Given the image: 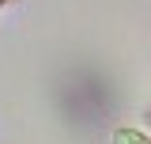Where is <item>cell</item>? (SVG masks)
I'll return each instance as SVG.
<instances>
[{"label":"cell","mask_w":151,"mask_h":144,"mask_svg":"<svg viewBox=\"0 0 151 144\" xmlns=\"http://www.w3.org/2000/svg\"><path fill=\"white\" fill-rule=\"evenodd\" d=\"M0 8H4V0H0Z\"/></svg>","instance_id":"cell-4"},{"label":"cell","mask_w":151,"mask_h":144,"mask_svg":"<svg viewBox=\"0 0 151 144\" xmlns=\"http://www.w3.org/2000/svg\"><path fill=\"white\" fill-rule=\"evenodd\" d=\"M4 4H19V0H4Z\"/></svg>","instance_id":"cell-2"},{"label":"cell","mask_w":151,"mask_h":144,"mask_svg":"<svg viewBox=\"0 0 151 144\" xmlns=\"http://www.w3.org/2000/svg\"><path fill=\"white\" fill-rule=\"evenodd\" d=\"M147 121H151V110H147Z\"/></svg>","instance_id":"cell-3"},{"label":"cell","mask_w":151,"mask_h":144,"mask_svg":"<svg viewBox=\"0 0 151 144\" xmlns=\"http://www.w3.org/2000/svg\"><path fill=\"white\" fill-rule=\"evenodd\" d=\"M110 144H151V137L144 133V129H132V125H117L113 129Z\"/></svg>","instance_id":"cell-1"}]
</instances>
